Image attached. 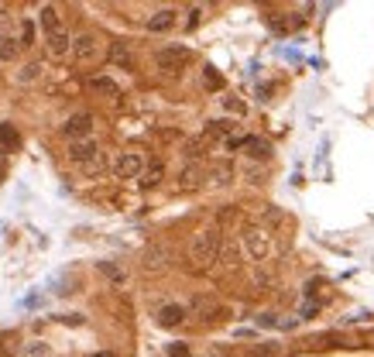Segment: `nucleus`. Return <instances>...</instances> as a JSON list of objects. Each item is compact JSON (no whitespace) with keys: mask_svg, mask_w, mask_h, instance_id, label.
I'll return each mask as SVG.
<instances>
[{"mask_svg":"<svg viewBox=\"0 0 374 357\" xmlns=\"http://www.w3.org/2000/svg\"><path fill=\"white\" fill-rule=\"evenodd\" d=\"M141 172H145V158L138 151H121L114 158V175L117 179H138Z\"/></svg>","mask_w":374,"mask_h":357,"instance_id":"20e7f679","label":"nucleus"},{"mask_svg":"<svg viewBox=\"0 0 374 357\" xmlns=\"http://www.w3.org/2000/svg\"><path fill=\"white\" fill-rule=\"evenodd\" d=\"M90 90L93 93H107V97H121V86L114 79H107V76H93L90 79Z\"/></svg>","mask_w":374,"mask_h":357,"instance_id":"f8f14e48","label":"nucleus"},{"mask_svg":"<svg viewBox=\"0 0 374 357\" xmlns=\"http://www.w3.org/2000/svg\"><path fill=\"white\" fill-rule=\"evenodd\" d=\"M93 357H114V354H93Z\"/></svg>","mask_w":374,"mask_h":357,"instance_id":"a878e982","label":"nucleus"},{"mask_svg":"<svg viewBox=\"0 0 374 357\" xmlns=\"http://www.w3.org/2000/svg\"><path fill=\"white\" fill-rule=\"evenodd\" d=\"M25 357H49V347L45 343H28L25 347Z\"/></svg>","mask_w":374,"mask_h":357,"instance_id":"6ab92c4d","label":"nucleus"},{"mask_svg":"<svg viewBox=\"0 0 374 357\" xmlns=\"http://www.w3.org/2000/svg\"><path fill=\"white\" fill-rule=\"evenodd\" d=\"M220 247H223L220 234H216V230H203V234H196L192 244H189V261H192L196 268H210L213 261H220Z\"/></svg>","mask_w":374,"mask_h":357,"instance_id":"f257e3e1","label":"nucleus"},{"mask_svg":"<svg viewBox=\"0 0 374 357\" xmlns=\"http://www.w3.org/2000/svg\"><path fill=\"white\" fill-rule=\"evenodd\" d=\"M110 62H114V66L131 69V49H127L124 42H114V49H110Z\"/></svg>","mask_w":374,"mask_h":357,"instance_id":"ddd939ff","label":"nucleus"},{"mask_svg":"<svg viewBox=\"0 0 374 357\" xmlns=\"http://www.w3.org/2000/svg\"><path fill=\"white\" fill-rule=\"evenodd\" d=\"M42 28H45V35H55V32H62L59 11H55L52 4H45V8H42Z\"/></svg>","mask_w":374,"mask_h":357,"instance_id":"9b49d317","label":"nucleus"},{"mask_svg":"<svg viewBox=\"0 0 374 357\" xmlns=\"http://www.w3.org/2000/svg\"><path fill=\"white\" fill-rule=\"evenodd\" d=\"M158 323H162V326H182V323H186V309L175 306V302H172V306H162Z\"/></svg>","mask_w":374,"mask_h":357,"instance_id":"9d476101","label":"nucleus"},{"mask_svg":"<svg viewBox=\"0 0 374 357\" xmlns=\"http://www.w3.org/2000/svg\"><path fill=\"white\" fill-rule=\"evenodd\" d=\"M90 131H93V117H90V114H73V117L62 124V134L73 138V141H86Z\"/></svg>","mask_w":374,"mask_h":357,"instance_id":"423d86ee","label":"nucleus"},{"mask_svg":"<svg viewBox=\"0 0 374 357\" xmlns=\"http://www.w3.org/2000/svg\"><path fill=\"white\" fill-rule=\"evenodd\" d=\"M38 73H42V66H38V62H32V66H28V69H25V73H21V79H25V83H28V79H35V76H38Z\"/></svg>","mask_w":374,"mask_h":357,"instance_id":"412c9836","label":"nucleus"},{"mask_svg":"<svg viewBox=\"0 0 374 357\" xmlns=\"http://www.w3.org/2000/svg\"><path fill=\"white\" fill-rule=\"evenodd\" d=\"M186 62H189V52H186V49H179V45H172V49H162V52L155 56V66H158L162 73H179Z\"/></svg>","mask_w":374,"mask_h":357,"instance_id":"39448f33","label":"nucleus"},{"mask_svg":"<svg viewBox=\"0 0 374 357\" xmlns=\"http://www.w3.org/2000/svg\"><path fill=\"white\" fill-rule=\"evenodd\" d=\"M4 172H8V155L0 151V179H4Z\"/></svg>","mask_w":374,"mask_h":357,"instance_id":"393cba45","label":"nucleus"},{"mask_svg":"<svg viewBox=\"0 0 374 357\" xmlns=\"http://www.w3.org/2000/svg\"><path fill=\"white\" fill-rule=\"evenodd\" d=\"M11 32H14V18L11 14H0V42H8Z\"/></svg>","mask_w":374,"mask_h":357,"instance_id":"dca6fc26","label":"nucleus"},{"mask_svg":"<svg viewBox=\"0 0 374 357\" xmlns=\"http://www.w3.org/2000/svg\"><path fill=\"white\" fill-rule=\"evenodd\" d=\"M162 175H165L162 162H151V165L145 169V179H141V186H145V189H151V186H158V182H162Z\"/></svg>","mask_w":374,"mask_h":357,"instance_id":"4468645a","label":"nucleus"},{"mask_svg":"<svg viewBox=\"0 0 374 357\" xmlns=\"http://www.w3.org/2000/svg\"><path fill=\"white\" fill-rule=\"evenodd\" d=\"M175 28V11L172 8H165V11H155L151 18H148V32H155V35H162V32H172Z\"/></svg>","mask_w":374,"mask_h":357,"instance_id":"6e6552de","label":"nucleus"},{"mask_svg":"<svg viewBox=\"0 0 374 357\" xmlns=\"http://www.w3.org/2000/svg\"><path fill=\"white\" fill-rule=\"evenodd\" d=\"M0 141L14 148V145H18V131H14V127H8V124H0Z\"/></svg>","mask_w":374,"mask_h":357,"instance_id":"a211bd4d","label":"nucleus"},{"mask_svg":"<svg viewBox=\"0 0 374 357\" xmlns=\"http://www.w3.org/2000/svg\"><path fill=\"white\" fill-rule=\"evenodd\" d=\"M45 42H49V52H52L55 59L69 56V49H73V38H69V32H66V28H62V32H55V35H45Z\"/></svg>","mask_w":374,"mask_h":357,"instance_id":"1a4fd4ad","label":"nucleus"},{"mask_svg":"<svg viewBox=\"0 0 374 357\" xmlns=\"http://www.w3.org/2000/svg\"><path fill=\"white\" fill-rule=\"evenodd\" d=\"M69 162L73 165H79L86 175H97L100 169H103V155H100V145L97 141H73L69 145Z\"/></svg>","mask_w":374,"mask_h":357,"instance_id":"f03ea898","label":"nucleus"},{"mask_svg":"<svg viewBox=\"0 0 374 357\" xmlns=\"http://www.w3.org/2000/svg\"><path fill=\"white\" fill-rule=\"evenodd\" d=\"M73 56H76V62H93L97 59V35L73 38Z\"/></svg>","mask_w":374,"mask_h":357,"instance_id":"0eeeda50","label":"nucleus"},{"mask_svg":"<svg viewBox=\"0 0 374 357\" xmlns=\"http://www.w3.org/2000/svg\"><path fill=\"white\" fill-rule=\"evenodd\" d=\"M210 131H213V134H227V131H230V124H227V121H216Z\"/></svg>","mask_w":374,"mask_h":357,"instance_id":"b1692460","label":"nucleus"},{"mask_svg":"<svg viewBox=\"0 0 374 357\" xmlns=\"http://www.w3.org/2000/svg\"><path fill=\"white\" fill-rule=\"evenodd\" d=\"M244 145H247V155H254V158H258V155H268V145L258 141V138H247Z\"/></svg>","mask_w":374,"mask_h":357,"instance_id":"f3484780","label":"nucleus"},{"mask_svg":"<svg viewBox=\"0 0 374 357\" xmlns=\"http://www.w3.org/2000/svg\"><path fill=\"white\" fill-rule=\"evenodd\" d=\"M145 264H148V268H162V251H151Z\"/></svg>","mask_w":374,"mask_h":357,"instance_id":"4be33fe9","label":"nucleus"},{"mask_svg":"<svg viewBox=\"0 0 374 357\" xmlns=\"http://www.w3.org/2000/svg\"><path fill=\"white\" fill-rule=\"evenodd\" d=\"M18 52H21V45H18L14 38L0 42V59H4V62H14V59H18Z\"/></svg>","mask_w":374,"mask_h":357,"instance_id":"2eb2a0df","label":"nucleus"},{"mask_svg":"<svg viewBox=\"0 0 374 357\" xmlns=\"http://www.w3.org/2000/svg\"><path fill=\"white\" fill-rule=\"evenodd\" d=\"M206 83H210V86H213V90H220V76H216V73H213V69H206Z\"/></svg>","mask_w":374,"mask_h":357,"instance_id":"5701e85b","label":"nucleus"},{"mask_svg":"<svg viewBox=\"0 0 374 357\" xmlns=\"http://www.w3.org/2000/svg\"><path fill=\"white\" fill-rule=\"evenodd\" d=\"M32 42H35V28L25 25V28H21V45H32Z\"/></svg>","mask_w":374,"mask_h":357,"instance_id":"aec40b11","label":"nucleus"},{"mask_svg":"<svg viewBox=\"0 0 374 357\" xmlns=\"http://www.w3.org/2000/svg\"><path fill=\"white\" fill-rule=\"evenodd\" d=\"M244 247H247V254L254 258V261H264V258H271V237L264 234V230H258V227H251V230H244Z\"/></svg>","mask_w":374,"mask_h":357,"instance_id":"7ed1b4c3","label":"nucleus"}]
</instances>
